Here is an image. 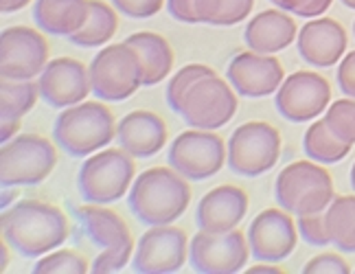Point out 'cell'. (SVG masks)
Listing matches in <instances>:
<instances>
[{"label":"cell","mask_w":355,"mask_h":274,"mask_svg":"<svg viewBox=\"0 0 355 274\" xmlns=\"http://www.w3.org/2000/svg\"><path fill=\"white\" fill-rule=\"evenodd\" d=\"M215 75V71L207 64H189V66H182L180 71H178L167 84V90H165V97H167V105L178 112V108H180L184 94L189 92V88L196 84V81L204 79V77H211Z\"/></svg>","instance_id":"31"},{"label":"cell","mask_w":355,"mask_h":274,"mask_svg":"<svg viewBox=\"0 0 355 274\" xmlns=\"http://www.w3.org/2000/svg\"><path fill=\"white\" fill-rule=\"evenodd\" d=\"M13 196H16V191H13V187H3V209H7Z\"/></svg>","instance_id":"42"},{"label":"cell","mask_w":355,"mask_h":274,"mask_svg":"<svg viewBox=\"0 0 355 274\" xmlns=\"http://www.w3.org/2000/svg\"><path fill=\"white\" fill-rule=\"evenodd\" d=\"M119 145L134 158H152L167 145V123L149 110H134L116 128Z\"/></svg>","instance_id":"20"},{"label":"cell","mask_w":355,"mask_h":274,"mask_svg":"<svg viewBox=\"0 0 355 274\" xmlns=\"http://www.w3.org/2000/svg\"><path fill=\"white\" fill-rule=\"evenodd\" d=\"M254 0H193V11L200 24L233 26L250 16Z\"/></svg>","instance_id":"29"},{"label":"cell","mask_w":355,"mask_h":274,"mask_svg":"<svg viewBox=\"0 0 355 274\" xmlns=\"http://www.w3.org/2000/svg\"><path fill=\"white\" fill-rule=\"evenodd\" d=\"M298 235L305 239V243L316 246V248H324L331 243L329 226H327V213H309V215H298Z\"/></svg>","instance_id":"33"},{"label":"cell","mask_w":355,"mask_h":274,"mask_svg":"<svg viewBox=\"0 0 355 274\" xmlns=\"http://www.w3.org/2000/svg\"><path fill=\"white\" fill-rule=\"evenodd\" d=\"M322 119L336 139L349 145L355 143V99L347 97L334 101L329 110H324Z\"/></svg>","instance_id":"30"},{"label":"cell","mask_w":355,"mask_h":274,"mask_svg":"<svg viewBox=\"0 0 355 274\" xmlns=\"http://www.w3.org/2000/svg\"><path fill=\"white\" fill-rule=\"evenodd\" d=\"M90 84L101 101H125L143 86L141 55L128 42L101 49L90 62Z\"/></svg>","instance_id":"6"},{"label":"cell","mask_w":355,"mask_h":274,"mask_svg":"<svg viewBox=\"0 0 355 274\" xmlns=\"http://www.w3.org/2000/svg\"><path fill=\"white\" fill-rule=\"evenodd\" d=\"M33 274H86L88 262L75 250H58L40 257V262L31 270Z\"/></svg>","instance_id":"32"},{"label":"cell","mask_w":355,"mask_h":274,"mask_svg":"<svg viewBox=\"0 0 355 274\" xmlns=\"http://www.w3.org/2000/svg\"><path fill=\"white\" fill-rule=\"evenodd\" d=\"M90 0H35L33 20L44 33L71 37L86 24Z\"/></svg>","instance_id":"23"},{"label":"cell","mask_w":355,"mask_h":274,"mask_svg":"<svg viewBox=\"0 0 355 274\" xmlns=\"http://www.w3.org/2000/svg\"><path fill=\"white\" fill-rule=\"evenodd\" d=\"M31 0H0V11L3 13H16L20 9H24Z\"/></svg>","instance_id":"40"},{"label":"cell","mask_w":355,"mask_h":274,"mask_svg":"<svg viewBox=\"0 0 355 274\" xmlns=\"http://www.w3.org/2000/svg\"><path fill=\"white\" fill-rule=\"evenodd\" d=\"M248 274H283V270L281 268H277V266H272V264H268V266H252L250 270H245Z\"/></svg>","instance_id":"41"},{"label":"cell","mask_w":355,"mask_h":274,"mask_svg":"<svg viewBox=\"0 0 355 274\" xmlns=\"http://www.w3.org/2000/svg\"><path fill=\"white\" fill-rule=\"evenodd\" d=\"M270 3L300 18H318L331 7L334 0H270Z\"/></svg>","instance_id":"35"},{"label":"cell","mask_w":355,"mask_h":274,"mask_svg":"<svg viewBox=\"0 0 355 274\" xmlns=\"http://www.w3.org/2000/svg\"><path fill=\"white\" fill-rule=\"evenodd\" d=\"M49 64L44 35L31 26H7L0 35V75L3 79L40 77Z\"/></svg>","instance_id":"12"},{"label":"cell","mask_w":355,"mask_h":274,"mask_svg":"<svg viewBox=\"0 0 355 274\" xmlns=\"http://www.w3.org/2000/svg\"><path fill=\"white\" fill-rule=\"evenodd\" d=\"M336 81H338L340 92L355 99V51H351L347 58L340 60Z\"/></svg>","instance_id":"38"},{"label":"cell","mask_w":355,"mask_h":274,"mask_svg":"<svg viewBox=\"0 0 355 274\" xmlns=\"http://www.w3.org/2000/svg\"><path fill=\"white\" fill-rule=\"evenodd\" d=\"M116 29H119V18L114 7L103 3V0H90V16L86 24L68 37V42L81 49L103 46L114 37Z\"/></svg>","instance_id":"25"},{"label":"cell","mask_w":355,"mask_h":274,"mask_svg":"<svg viewBox=\"0 0 355 274\" xmlns=\"http://www.w3.org/2000/svg\"><path fill=\"white\" fill-rule=\"evenodd\" d=\"M275 198L279 207L292 215L320 213L331 204L334 180L316 160H296L277 175Z\"/></svg>","instance_id":"4"},{"label":"cell","mask_w":355,"mask_h":274,"mask_svg":"<svg viewBox=\"0 0 355 274\" xmlns=\"http://www.w3.org/2000/svg\"><path fill=\"white\" fill-rule=\"evenodd\" d=\"M0 94H3V105H0L3 123H20V119L33 110L40 88L33 79H3Z\"/></svg>","instance_id":"28"},{"label":"cell","mask_w":355,"mask_h":274,"mask_svg":"<svg viewBox=\"0 0 355 274\" xmlns=\"http://www.w3.org/2000/svg\"><path fill=\"white\" fill-rule=\"evenodd\" d=\"M134 156L125 149H103L81 164L77 175L79 196L90 204H112L128 194L134 182Z\"/></svg>","instance_id":"5"},{"label":"cell","mask_w":355,"mask_h":274,"mask_svg":"<svg viewBox=\"0 0 355 274\" xmlns=\"http://www.w3.org/2000/svg\"><path fill=\"white\" fill-rule=\"evenodd\" d=\"M351 187L355 191V162H353V167H351Z\"/></svg>","instance_id":"44"},{"label":"cell","mask_w":355,"mask_h":274,"mask_svg":"<svg viewBox=\"0 0 355 274\" xmlns=\"http://www.w3.org/2000/svg\"><path fill=\"white\" fill-rule=\"evenodd\" d=\"M290 215L292 213L285 209H266L252 219L245 237H248V246L254 259L275 264L283 262L294 252L298 230Z\"/></svg>","instance_id":"15"},{"label":"cell","mask_w":355,"mask_h":274,"mask_svg":"<svg viewBox=\"0 0 355 274\" xmlns=\"http://www.w3.org/2000/svg\"><path fill=\"white\" fill-rule=\"evenodd\" d=\"M331 101V86L322 75L311 71H296L283 79L275 92L279 114L290 123H305L322 114Z\"/></svg>","instance_id":"13"},{"label":"cell","mask_w":355,"mask_h":274,"mask_svg":"<svg viewBox=\"0 0 355 274\" xmlns=\"http://www.w3.org/2000/svg\"><path fill=\"white\" fill-rule=\"evenodd\" d=\"M237 112V92L230 81L211 75L196 81L184 94L175 114H180L189 128L220 130Z\"/></svg>","instance_id":"10"},{"label":"cell","mask_w":355,"mask_h":274,"mask_svg":"<svg viewBox=\"0 0 355 274\" xmlns=\"http://www.w3.org/2000/svg\"><path fill=\"white\" fill-rule=\"evenodd\" d=\"M167 162L187 180L202 182L222 171L228 162V145L213 130L193 128L175 136L167 152Z\"/></svg>","instance_id":"9"},{"label":"cell","mask_w":355,"mask_h":274,"mask_svg":"<svg viewBox=\"0 0 355 274\" xmlns=\"http://www.w3.org/2000/svg\"><path fill=\"white\" fill-rule=\"evenodd\" d=\"M349 143H343L340 139L331 134V130L327 128L324 119L313 121L307 128L303 136V152L309 160H316L320 164H336L340 160H345L351 152Z\"/></svg>","instance_id":"26"},{"label":"cell","mask_w":355,"mask_h":274,"mask_svg":"<svg viewBox=\"0 0 355 274\" xmlns=\"http://www.w3.org/2000/svg\"><path fill=\"white\" fill-rule=\"evenodd\" d=\"M125 42L136 49L143 62V86H156L169 77L173 68V51L162 35L154 31L132 33Z\"/></svg>","instance_id":"24"},{"label":"cell","mask_w":355,"mask_h":274,"mask_svg":"<svg viewBox=\"0 0 355 274\" xmlns=\"http://www.w3.org/2000/svg\"><path fill=\"white\" fill-rule=\"evenodd\" d=\"M331 243L340 252H355V196H338L327 207Z\"/></svg>","instance_id":"27"},{"label":"cell","mask_w":355,"mask_h":274,"mask_svg":"<svg viewBox=\"0 0 355 274\" xmlns=\"http://www.w3.org/2000/svg\"><path fill=\"white\" fill-rule=\"evenodd\" d=\"M281 156V134L266 121L239 126L228 141V167L241 178L268 173Z\"/></svg>","instance_id":"8"},{"label":"cell","mask_w":355,"mask_h":274,"mask_svg":"<svg viewBox=\"0 0 355 274\" xmlns=\"http://www.w3.org/2000/svg\"><path fill=\"white\" fill-rule=\"evenodd\" d=\"M187 232L171 224L152 226L139 239L132 270L141 274H173L187 262Z\"/></svg>","instance_id":"14"},{"label":"cell","mask_w":355,"mask_h":274,"mask_svg":"<svg viewBox=\"0 0 355 274\" xmlns=\"http://www.w3.org/2000/svg\"><path fill=\"white\" fill-rule=\"evenodd\" d=\"M248 237L235 230L209 232L200 230L189 243V262L202 274H235L248 264Z\"/></svg>","instance_id":"11"},{"label":"cell","mask_w":355,"mask_h":274,"mask_svg":"<svg viewBox=\"0 0 355 274\" xmlns=\"http://www.w3.org/2000/svg\"><path fill=\"white\" fill-rule=\"evenodd\" d=\"M191 204L187 178L169 167L143 171L130 187L128 209L145 226H165L180 219Z\"/></svg>","instance_id":"2"},{"label":"cell","mask_w":355,"mask_h":274,"mask_svg":"<svg viewBox=\"0 0 355 274\" xmlns=\"http://www.w3.org/2000/svg\"><path fill=\"white\" fill-rule=\"evenodd\" d=\"M132 252H134V241L125 243V246H116V248H105L97 259H94L90 272H94V274L119 272L130 264Z\"/></svg>","instance_id":"34"},{"label":"cell","mask_w":355,"mask_h":274,"mask_svg":"<svg viewBox=\"0 0 355 274\" xmlns=\"http://www.w3.org/2000/svg\"><path fill=\"white\" fill-rule=\"evenodd\" d=\"M340 3H343L347 9H355V0H340Z\"/></svg>","instance_id":"43"},{"label":"cell","mask_w":355,"mask_h":274,"mask_svg":"<svg viewBox=\"0 0 355 274\" xmlns=\"http://www.w3.org/2000/svg\"><path fill=\"white\" fill-rule=\"evenodd\" d=\"M112 7L132 20L152 18L165 7V0H112Z\"/></svg>","instance_id":"36"},{"label":"cell","mask_w":355,"mask_h":274,"mask_svg":"<svg viewBox=\"0 0 355 274\" xmlns=\"http://www.w3.org/2000/svg\"><path fill=\"white\" fill-rule=\"evenodd\" d=\"M79 232L88 237L90 243L99 246V248H116V246L132 243V232L119 213L103 209L101 204H86V207L75 209Z\"/></svg>","instance_id":"22"},{"label":"cell","mask_w":355,"mask_h":274,"mask_svg":"<svg viewBox=\"0 0 355 274\" xmlns=\"http://www.w3.org/2000/svg\"><path fill=\"white\" fill-rule=\"evenodd\" d=\"M58 164V149L40 134H20L0 149L3 187H35L44 182Z\"/></svg>","instance_id":"7"},{"label":"cell","mask_w":355,"mask_h":274,"mask_svg":"<svg viewBox=\"0 0 355 274\" xmlns=\"http://www.w3.org/2000/svg\"><path fill=\"white\" fill-rule=\"evenodd\" d=\"M248 213V194L235 185L211 189L198 204L196 224L200 230L228 232L235 230Z\"/></svg>","instance_id":"19"},{"label":"cell","mask_w":355,"mask_h":274,"mask_svg":"<svg viewBox=\"0 0 355 274\" xmlns=\"http://www.w3.org/2000/svg\"><path fill=\"white\" fill-rule=\"evenodd\" d=\"M3 239L24 259L44 257L68 239V219L55 204L24 200L3 209Z\"/></svg>","instance_id":"1"},{"label":"cell","mask_w":355,"mask_h":274,"mask_svg":"<svg viewBox=\"0 0 355 274\" xmlns=\"http://www.w3.org/2000/svg\"><path fill=\"white\" fill-rule=\"evenodd\" d=\"M37 88L42 101L51 108L64 110L77 105L92 92L90 68L73 58L51 60L37 77Z\"/></svg>","instance_id":"16"},{"label":"cell","mask_w":355,"mask_h":274,"mask_svg":"<svg viewBox=\"0 0 355 274\" xmlns=\"http://www.w3.org/2000/svg\"><path fill=\"white\" fill-rule=\"evenodd\" d=\"M226 77L237 94L248 99H263L275 94L283 84V66L272 55L245 51L235 55L226 68Z\"/></svg>","instance_id":"17"},{"label":"cell","mask_w":355,"mask_h":274,"mask_svg":"<svg viewBox=\"0 0 355 274\" xmlns=\"http://www.w3.org/2000/svg\"><path fill=\"white\" fill-rule=\"evenodd\" d=\"M296 22L283 9H266L245 24L243 40L250 51L272 55L288 49L296 40Z\"/></svg>","instance_id":"21"},{"label":"cell","mask_w":355,"mask_h":274,"mask_svg":"<svg viewBox=\"0 0 355 274\" xmlns=\"http://www.w3.org/2000/svg\"><path fill=\"white\" fill-rule=\"evenodd\" d=\"M114 136V114L99 101H81L64 108L53 123V139L73 158H84L107 147Z\"/></svg>","instance_id":"3"},{"label":"cell","mask_w":355,"mask_h":274,"mask_svg":"<svg viewBox=\"0 0 355 274\" xmlns=\"http://www.w3.org/2000/svg\"><path fill=\"white\" fill-rule=\"evenodd\" d=\"M169 16L182 24H200L193 11V0H167Z\"/></svg>","instance_id":"39"},{"label":"cell","mask_w":355,"mask_h":274,"mask_svg":"<svg viewBox=\"0 0 355 274\" xmlns=\"http://www.w3.org/2000/svg\"><path fill=\"white\" fill-rule=\"evenodd\" d=\"M349 272H351L349 264L340 255H334V252L316 255L313 259H309L303 268V274H349Z\"/></svg>","instance_id":"37"},{"label":"cell","mask_w":355,"mask_h":274,"mask_svg":"<svg viewBox=\"0 0 355 274\" xmlns=\"http://www.w3.org/2000/svg\"><path fill=\"white\" fill-rule=\"evenodd\" d=\"M353 272H355V270H353Z\"/></svg>","instance_id":"46"},{"label":"cell","mask_w":355,"mask_h":274,"mask_svg":"<svg viewBox=\"0 0 355 274\" xmlns=\"http://www.w3.org/2000/svg\"><path fill=\"white\" fill-rule=\"evenodd\" d=\"M353 33H355V22H353Z\"/></svg>","instance_id":"45"},{"label":"cell","mask_w":355,"mask_h":274,"mask_svg":"<svg viewBox=\"0 0 355 274\" xmlns=\"http://www.w3.org/2000/svg\"><path fill=\"white\" fill-rule=\"evenodd\" d=\"M347 31L334 18H313L298 31V55L307 64L329 68L343 60L347 51Z\"/></svg>","instance_id":"18"}]
</instances>
